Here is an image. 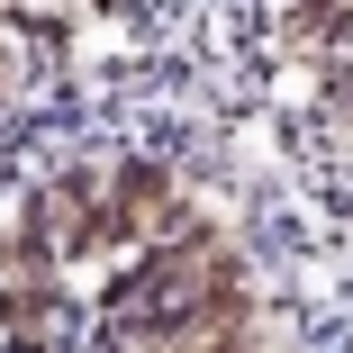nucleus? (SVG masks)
<instances>
[{
  "mask_svg": "<svg viewBox=\"0 0 353 353\" xmlns=\"http://www.w3.org/2000/svg\"><path fill=\"white\" fill-rule=\"evenodd\" d=\"M172 208H181L172 163H118L100 190V245H154Z\"/></svg>",
  "mask_w": 353,
  "mask_h": 353,
  "instance_id": "nucleus-1",
  "label": "nucleus"
}]
</instances>
